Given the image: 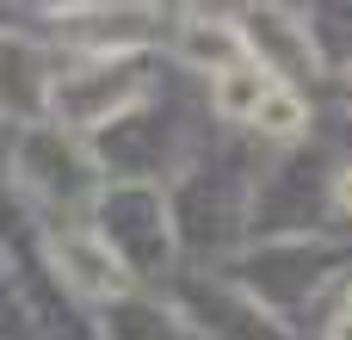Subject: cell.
Listing matches in <instances>:
<instances>
[{
	"instance_id": "1",
	"label": "cell",
	"mask_w": 352,
	"mask_h": 340,
	"mask_svg": "<svg viewBox=\"0 0 352 340\" xmlns=\"http://www.w3.org/2000/svg\"><path fill=\"white\" fill-rule=\"evenodd\" d=\"M130 99H136V81L124 68H87V74H68L50 87V105L62 111V124H105Z\"/></svg>"
},
{
	"instance_id": "2",
	"label": "cell",
	"mask_w": 352,
	"mask_h": 340,
	"mask_svg": "<svg viewBox=\"0 0 352 340\" xmlns=\"http://www.w3.org/2000/svg\"><path fill=\"white\" fill-rule=\"evenodd\" d=\"M50 254H56V266L68 273V285L87 291V297H118V291L130 285V273H124V260H118V248H111L105 235H62Z\"/></svg>"
},
{
	"instance_id": "3",
	"label": "cell",
	"mask_w": 352,
	"mask_h": 340,
	"mask_svg": "<svg viewBox=\"0 0 352 340\" xmlns=\"http://www.w3.org/2000/svg\"><path fill=\"white\" fill-rule=\"evenodd\" d=\"M241 43L260 50V74H291V68H309V31H297L285 12H254V31H241Z\"/></svg>"
},
{
	"instance_id": "4",
	"label": "cell",
	"mask_w": 352,
	"mask_h": 340,
	"mask_svg": "<svg viewBox=\"0 0 352 340\" xmlns=\"http://www.w3.org/2000/svg\"><path fill=\"white\" fill-rule=\"evenodd\" d=\"M179 50H186V62H198V68H210V74H229V68H235V56H241L248 43H241V31H235V25H223V19H192Z\"/></svg>"
},
{
	"instance_id": "5",
	"label": "cell",
	"mask_w": 352,
	"mask_h": 340,
	"mask_svg": "<svg viewBox=\"0 0 352 340\" xmlns=\"http://www.w3.org/2000/svg\"><path fill=\"white\" fill-rule=\"evenodd\" d=\"M272 93V74H260V68H248V62H235L229 74H217V111L223 118H254L260 111V99Z\"/></svg>"
},
{
	"instance_id": "6",
	"label": "cell",
	"mask_w": 352,
	"mask_h": 340,
	"mask_svg": "<svg viewBox=\"0 0 352 340\" xmlns=\"http://www.w3.org/2000/svg\"><path fill=\"white\" fill-rule=\"evenodd\" d=\"M254 124H260L266 136H297V130L309 124V105H303V93H297V87H285V81H272V93L260 99V111H254Z\"/></svg>"
},
{
	"instance_id": "7",
	"label": "cell",
	"mask_w": 352,
	"mask_h": 340,
	"mask_svg": "<svg viewBox=\"0 0 352 340\" xmlns=\"http://www.w3.org/2000/svg\"><path fill=\"white\" fill-rule=\"evenodd\" d=\"M334 340H352V297L340 304V316H334Z\"/></svg>"
},
{
	"instance_id": "8",
	"label": "cell",
	"mask_w": 352,
	"mask_h": 340,
	"mask_svg": "<svg viewBox=\"0 0 352 340\" xmlns=\"http://www.w3.org/2000/svg\"><path fill=\"white\" fill-rule=\"evenodd\" d=\"M334 198H340V211H346V217H352V167H346V173H340V186H334Z\"/></svg>"
}]
</instances>
